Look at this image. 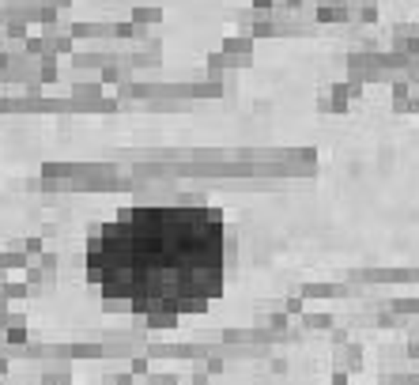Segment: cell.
<instances>
[{
    "label": "cell",
    "instance_id": "1",
    "mask_svg": "<svg viewBox=\"0 0 419 385\" xmlns=\"http://www.w3.org/2000/svg\"><path fill=\"white\" fill-rule=\"evenodd\" d=\"M231 230L212 204L128 200L84 235L79 283L95 313L128 329H178L223 295Z\"/></svg>",
    "mask_w": 419,
    "mask_h": 385
}]
</instances>
